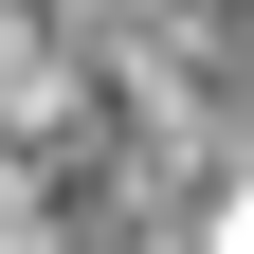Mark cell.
<instances>
[{"label":"cell","instance_id":"cell-1","mask_svg":"<svg viewBox=\"0 0 254 254\" xmlns=\"http://www.w3.org/2000/svg\"><path fill=\"white\" fill-rule=\"evenodd\" d=\"M200 254H254V182H236V200H218V236H200Z\"/></svg>","mask_w":254,"mask_h":254}]
</instances>
